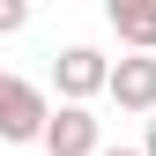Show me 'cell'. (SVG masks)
Wrapping results in <instances>:
<instances>
[{
	"label": "cell",
	"mask_w": 156,
	"mask_h": 156,
	"mask_svg": "<svg viewBox=\"0 0 156 156\" xmlns=\"http://www.w3.org/2000/svg\"><path fill=\"white\" fill-rule=\"evenodd\" d=\"M23 23H30V0H0V37H15Z\"/></svg>",
	"instance_id": "cell-6"
},
{
	"label": "cell",
	"mask_w": 156,
	"mask_h": 156,
	"mask_svg": "<svg viewBox=\"0 0 156 156\" xmlns=\"http://www.w3.org/2000/svg\"><path fill=\"white\" fill-rule=\"evenodd\" d=\"M104 52H97V45H67L60 52V60H52V82H60V97H74V104H89V97L97 89H104Z\"/></svg>",
	"instance_id": "cell-3"
},
{
	"label": "cell",
	"mask_w": 156,
	"mask_h": 156,
	"mask_svg": "<svg viewBox=\"0 0 156 156\" xmlns=\"http://www.w3.org/2000/svg\"><path fill=\"white\" fill-rule=\"evenodd\" d=\"M104 89H112V104H119V112H156V60H149V52H134V60L104 67Z\"/></svg>",
	"instance_id": "cell-4"
},
{
	"label": "cell",
	"mask_w": 156,
	"mask_h": 156,
	"mask_svg": "<svg viewBox=\"0 0 156 156\" xmlns=\"http://www.w3.org/2000/svg\"><path fill=\"white\" fill-rule=\"evenodd\" d=\"M97 156H141V149H97Z\"/></svg>",
	"instance_id": "cell-8"
},
{
	"label": "cell",
	"mask_w": 156,
	"mask_h": 156,
	"mask_svg": "<svg viewBox=\"0 0 156 156\" xmlns=\"http://www.w3.org/2000/svg\"><path fill=\"white\" fill-rule=\"evenodd\" d=\"M104 15L134 52H156V0H104Z\"/></svg>",
	"instance_id": "cell-5"
},
{
	"label": "cell",
	"mask_w": 156,
	"mask_h": 156,
	"mask_svg": "<svg viewBox=\"0 0 156 156\" xmlns=\"http://www.w3.org/2000/svg\"><path fill=\"white\" fill-rule=\"evenodd\" d=\"M45 89L37 82H15V74H0V141H37V126H45Z\"/></svg>",
	"instance_id": "cell-1"
},
{
	"label": "cell",
	"mask_w": 156,
	"mask_h": 156,
	"mask_svg": "<svg viewBox=\"0 0 156 156\" xmlns=\"http://www.w3.org/2000/svg\"><path fill=\"white\" fill-rule=\"evenodd\" d=\"M37 141H45V156H97V119H89V104L67 97L60 112H45Z\"/></svg>",
	"instance_id": "cell-2"
},
{
	"label": "cell",
	"mask_w": 156,
	"mask_h": 156,
	"mask_svg": "<svg viewBox=\"0 0 156 156\" xmlns=\"http://www.w3.org/2000/svg\"><path fill=\"white\" fill-rule=\"evenodd\" d=\"M141 156H156V119H149V141H141Z\"/></svg>",
	"instance_id": "cell-7"
}]
</instances>
